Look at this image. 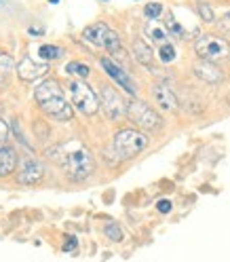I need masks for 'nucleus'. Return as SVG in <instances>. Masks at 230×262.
<instances>
[{"instance_id": "obj_1", "label": "nucleus", "mask_w": 230, "mask_h": 262, "mask_svg": "<svg viewBox=\"0 0 230 262\" xmlns=\"http://www.w3.org/2000/svg\"><path fill=\"white\" fill-rule=\"evenodd\" d=\"M55 157L63 171L68 173V178L76 180V182L93 173V155L80 142H68L59 146V148H55Z\"/></svg>"}, {"instance_id": "obj_2", "label": "nucleus", "mask_w": 230, "mask_h": 262, "mask_svg": "<svg viewBox=\"0 0 230 262\" xmlns=\"http://www.w3.org/2000/svg\"><path fill=\"white\" fill-rule=\"evenodd\" d=\"M34 97H36L40 110L47 114V117H51L55 121H70L72 119L74 110H72L70 102L65 100V95H63L57 80L49 78L44 83H40L34 91Z\"/></svg>"}, {"instance_id": "obj_3", "label": "nucleus", "mask_w": 230, "mask_h": 262, "mask_svg": "<svg viewBox=\"0 0 230 262\" xmlns=\"http://www.w3.org/2000/svg\"><path fill=\"white\" fill-rule=\"evenodd\" d=\"M112 148H114V152H117L119 159H133L142 150L148 148V138L142 134V131L123 129V131H119V134L114 136Z\"/></svg>"}, {"instance_id": "obj_4", "label": "nucleus", "mask_w": 230, "mask_h": 262, "mask_svg": "<svg viewBox=\"0 0 230 262\" xmlns=\"http://www.w3.org/2000/svg\"><path fill=\"white\" fill-rule=\"evenodd\" d=\"M194 51L203 61H211V63H220V61H228L230 59V42L220 38V36H201L194 42Z\"/></svg>"}, {"instance_id": "obj_5", "label": "nucleus", "mask_w": 230, "mask_h": 262, "mask_svg": "<svg viewBox=\"0 0 230 262\" xmlns=\"http://www.w3.org/2000/svg\"><path fill=\"white\" fill-rule=\"evenodd\" d=\"M70 100H72V106L78 112L87 114V117H93L100 110V97H97V93L85 80H72L70 83Z\"/></svg>"}, {"instance_id": "obj_6", "label": "nucleus", "mask_w": 230, "mask_h": 262, "mask_svg": "<svg viewBox=\"0 0 230 262\" xmlns=\"http://www.w3.org/2000/svg\"><path fill=\"white\" fill-rule=\"evenodd\" d=\"M83 38L89 45L106 49V51H110V53H117L121 49V36L110 26H106V24H93V26L85 28Z\"/></svg>"}, {"instance_id": "obj_7", "label": "nucleus", "mask_w": 230, "mask_h": 262, "mask_svg": "<svg viewBox=\"0 0 230 262\" xmlns=\"http://www.w3.org/2000/svg\"><path fill=\"white\" fill-rule=\"evenodd\" d=\"M127 117L133 121L137 127H142L146 131H154V129L163 127L160 114L156 110H152L146 102H140V100H131L127 104Z\"/></svg>"}, {"instance_id": "obj_8", "label": "nucleus", "mask_w": 230, "mask_h": 262, "mask_svg": "<svg viewBox=\"0 0 230 262\" xmlns=\"http://www.w3.org/2000/svg\"><path fill=\"white\" fill-rule=\"evenodd\" d=\"M100 106L106 112V117L112 119V121H119L121 117H125V114H127L125 100L121 97V93L117 89H112V87H102V91H100Z\"/></svg>"}, {"instance_id": "obj_9", "label": "nucleus", "mask_w": 230, "mask_h": 262, "mask_svg": "<svg viewBox=\"0 0 230 262\" xmlns=\"http://www.w3.org/2000/svg\"><path fill=\"white\" fill-rule=\"evenodd\" d=\"M100 66L108 72V76L114 80L117 85H121V89H125V93H129V95H137V87H135V83L131 80V76L121 68L119 63H114L110 57H102L100 59Z\"/></svg>"}, {"instance_id": "obj_10", "label": "nucleus", "mask_w": 230, "mask_h": 262, "mask_svg": "<svg viewBox=\"0 0 230 262\" xmlns=\"http://www.w3.org/2000/svg\"><path fill=\"white\" fill-rule=\"evenodd\" d=\"M42 173H44V167H42L40 161H36V159H24L19 163L17 180H19V184H24V186H32V184L40 182Z\"/></svg>"}, {"instance_id": "obj_11", "label": "nucleus", "mask_w": 230, "mask_h": 262, "mask_svg": "<svg viewBox=\"0 0 230 262\" xmlns=\"http://www.w3.org/2000/svg\"><path fill=\"white\" fill-rule=\"evenodd\" d=\"M49 72V63H36L32 57H24L17 63V74L21 80H36Z\"/></svg>"}, {"instance_id": "obj_12", "label": "nucleus", "mask_w": 230, "mask_h": 262, "mask_svg": "<svg viewBox=\"0 0 230 262\" xmlns=\"http://www.w3.org/2000/svg\"><path fill=\"white\" fill-rule=\"evenodd\" d=\"M152 95H154V100H156L160 110H165V112H175L177 110L175 93L167 85H154L152 87Z\"/></svg>"}, {"instance_id": "obj_13", "label": "nucleus", "mask_w": 230, "mask_h": 262, "mask_svg": "<svg viewBox=\"0 0 230 262\" xmlns=\"http://www.w3.org/2000/svg\"><path fill=\"white\" fill-rule=\"evenodd\" d=\"M194 74L199 76L201 80H205V83H220V80L224 78V72L218 68L216 63L203 61V59L194 66Z\"/></svg>"}, {"instance_id": "obj_14", "label": "nucleus", "mask_w": 230, "mask_h": 262, "mask_svg": "<svg viewBox=\"0 0 230 262\" xmlns=\"http://www.w3.org/2000/svg\"><path fill=\"white\" fill-rule=\"evenodd\" d=\"M17 169V155L9 146H0V176H11Z\"/></svg>"}, {"instance_id": "obj_15", "label": "nucleus", "mask_w": 230, "mask_h": 262, "mask_svg": "<svg viewBox=\"0 0 230 262\" xmlns=\"http://www.w3.org/2000/svg\"><path fill=\"white\" fill-rule=\"evenodd\" d=\"M144 34L150 38L154 45H158V47H163V45L169 42V32L163 28V26H158V24H148V26L144 28Z\"/></svg>"}, {"instance_id": "obj_16", "label": "nucleus", "mask_w": 230, "mask_h": 262, "mask_svg": "<svg viewBox=\"0 0 230 262\" xmlns=\"http://www.w3.org/2000/svg\"><path fill=\"white\" fill-rule=\"evenodd\" d=\"M133 53H135V59H137L140 63H144V66H150V63L154 61L152 49L148 47V42H144V40H135V45H133Z\"/></svg>"}, {"instance_id": "obj_17", "label": "nucleus", "mask_w": 230, "mask_h": 262, "mask_svg": "<svg viewBox=\"0 0 230 262\" xmlns=\"http://www.w3.org/2000/svg\"><path fill=\"white\" fill-rule=\"evenodd\" d=\"M59 55H61V49L59 47H53V45H42L38 49V57H40L42 63H49L51 59H57Z\"/></svg>"}, {"instance_id": "obj_18", "label": "nucleus", "mask_w": 230, "mask_h": 262, "mask_svg": "<svg viewBox=\"0 0 230 262\" xmlns=\"http://www.w3.org/2000/svg\"><path fill=\"white\" fill-rule=\"evenodd\" d=\"M158 59H160L163 63H171V61L175 59V47H173L171 42L158 47Z\"/></svg>"}, {"instance_id": "obj_19", "label": "nucleus", "mask_w": 230, "mask_h": 262, "mask_svg": "<svg viewBox=\"0 0 230 262\" xmlns=\"http://www.w3.org/2000/svg\"><path fill=\"white\" fill-rule=\"evenodd\" d=\"M104 233H106V237H108V239H112V241H123V237H125V233H123V228H121L119 224H114V222L106 224V228H104Z\"/></svg>"}, {"instance_id": "obj_20", "label": "nucleus", "mask_w": 230, "mask_h": 262, "mask_svg": "<svg viewBox=\"0 0 230 262\" xmlns=\"http://www.w3.org/2000/svg\"><path fill=\"white\" fill-rule=\"evenodd\" d=\"M65 72H68V74H76V76H80V78H87V76H89V66H83V63L72 61V63L65 66Z\"/></svg>"}, {"instance_id": "obj_21", "label": "nucleus", "mask_w": 230, "mask_h": 262, "mask_svg": "<svg viewBox=\"0 0 230 262\" xmlns=\"http://www.w3.org/2000/svg\"><path fill=\"white\" fill-rule=\"evenodd\" d=\"M160 13H163V5L160 3H150V5H146V9H144V15L146 17H150V19L160 17Z\"/></svg>"}, {"instance_id": "obj_22", "label": "nucleus", "mask_w": 230, "mask_h": 262, "mask_svg": "<svg viewBox=\"0 0 230 262\" xmlns=\"http://www.w3.org/2000/svg\"><path fill=\"white\" fill-rule=\"evenodd\" d=\"M196 11H199V15H201V19H203V21H207V24H211V21H213V11H211V5H207V3H203V0H201V3H199V9H196Z\"/></svg>"}, {"instance_id": "obj_23", "label": "nucleus", "mask_w": 230, "mask_h": 262, "mask_svg": "<svg viewBox=\"0 0 230 262\" xmlns=\"http://www.w3.org/2000/svg\"><path fill=\"white\" fill-rule=\"evenodd\" d=\"M11 68H13V61H11V57L9 55H0V76H9V72H11Z\"/></svg>"}, {"instance_id": "obj_24", "label": "nucleus", "mask_w": 230, "mask_h": 262, "mask_svg": "<svg viewBox=\"0 0 230 262\" xmlns=\"http://www.w3.org/2000/svg\"><path fill=\"white\" fill-rule=\"evenodd\" d=\"M167 32H171V34H177V36H184L182 26H179L173 17H169V21H167Z\"/></svg>"}, {"instance_id": "obj_25", "label": "nucleus", "mask_w": 230, "mask_h": 262, "mask_svg": "<svg viewBox=\"0 0 230 262\" xmlns=\"http://www.w3.org/2000/svg\"><path fill=\"white\" fill-rule=\"evenodd\" d=\"M7 138H9V125L3 119H0V146L7 142Z\"/></svg>"}, {"instance_id": "obj_26", "label": "nucleus", "mask_w": 230, "mask_h": 262, "mask_svg": "<svg viewBox=\"0 0 230 262\" xmlns=\"http://www.w3.org/2000/svg\"><path fill=\"white\" fill-rule=\"evenodd\" d=\"M156 209L160 211V214H169V211H171V201H167V199H160V201L156 203Z\"/></svg>"}, {"instance_id": "obj_27", "label": "nucleus", "mask_w": 230, "mask_h": 262, "mask_svg": "<svg viewBox=\"0 0 230 262\" xmlns=\"http://www.w3.org/2000/svg\"><path fill=\"white\" fill-rule=\"evenodd\" d=\"M76 245H78L76 237H68V239H65V245H63V252H74Z\"/></svg>"}, {"instance_id": "obj_28", "label": "nucleus", "mask_w": 230, "mask_h": 262, "mask_svg": "<svg viewBox=\"0 0 230 262\" xmlns=\"http://www.w3.org/2000/svg\"><path fill=\"white\" fill-rule=\"evenodd\" d=\"M28 32H30V34H38V36H40V34H42V32H44V30H36V28H30Z\"/></svg>"}, {"instance_id": "obj_29", "label": "nucleus", "mask_w": 230, "mask_h": 262, "mask_svg": "<svg viewBox=\"0 0 230 262\" xmlns=\"http://www.w3.org/2000/svg\"><path fill=\"white\" fill-rule=\"evenodd\" d=\"M49 3H51V5H57V3H59V0H49Z\"/></svg>"}]
</instances>
